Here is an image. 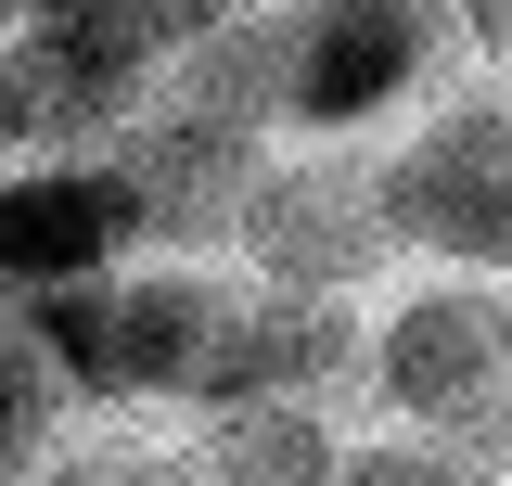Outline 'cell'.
<instances>
[{"instance_id": "8fae6325", "label": "cell", "mask_w": 512, "mask_h": 486, "mask_svg": "<svg viewBox=\"0 0 512 486\" xmlns=\"http://www.w3.org/2000/svg\"><path fill=\"white\" fill-rule=\"evenodd\" d=\"M90 474H103V486H218L192 435H180V448H90Z\"/></svg>"}, {"instance_id": "7c38bea8", "label": "cell", "mask_w": 512, "mask_h": 486, "mask_svg": "<svg viewBox=\"0 0 512 486\" xmlns=\"http://www.w3.org/2000/svg\"><path fill=\"white\" fill-rule=\"evenodd\" d=\"M436 13H448V39H461V52H487V64L512 52V0H436Z\"/></svg>"}, {"instance_id": "7a4b0ae2", "label": "cell", "mask_w": 512, "mask_h": 486, "mask_svg": "<svg viewBox=\"0 0 512 486\" xmlns=\"http://www.w3.org/2000/svg\"><path fill=\"white\" fill-rule=\"evenodd\" d=\"M512 359V282H461V269H423L359 320V397L384 423H423V435H487V397H500Z\"/></svg>"}, {"instance_id": "4fadbf2b", "label": "cell", "mask_w": 512, "mask_h": 486, "mask_svg": "<svg viewBox=\"0 0 512 486\" xmlns=\"http://www.w3.org/2000/svg\"><path fill=\"white\" fill-rule=\"evenodd\" d=\"M26 13H39V0H0V26H26Z\"/></svg>"}, {"instance_id": "5b68a950", "label": "cell", "mask_w": 512, "mask_h": 486, "mask_svg": "<svg viewBox=\"0 0 512 486\" xmlns=\"http://www.w3.org/2000/svg\"><path fill=\"white\" fill-rule=\"evenodd\" d=\"M128 256H154L141 231V192L103 154H39V167H0V282L13 295H52V282H103Z\"/></svg>"}, {"instance_id": "9a60e30c", "label": "cell", "mask_w": 512, "mask_h": 486, "mask_svg": "<svg viewBox=\"0 0 512 486\" xmlns=\"http://www.w3.org/2000/svg\"><path fill=\"white\" fill-rule=\"evenodd\" d=\"M500 486H512V474H500Z\"/></svg>"}, {"instance_id": "277c9868", "label": "cell", "mask_w": 512, "mask_h": 486, "mask_svg": "<svg viewBox=\"0 0 512 486\" xmlns=\"http://www.w3.org/2000/svg\"><path fill=\"white\" fill-rule=\"evenodd\" d=\"M231 269L256 282H282V295H372L384 269H397V243H384V205H372V154H346V141H308V154H282L269 141V167L256 192L231 205V243H218Z\"/></svg>"}, {"instance_id": "8992f818", "label": "cell", "mask_w": 512, "mask_h": 486, "mask_svg": "<svg viewBox=\"0 0 512 486\" xmlns=\"http://www.w3.org/2000/svg\"><path fill=\"white\" fill-rule=\"evenodd\" d=\"M103 167H116L128 192H141V231H154V256H218L231 243V205L256 192V167H269V141H244V128H205L180 116V103H128L116 128H103Z\"/></svg>"}, {"instance_id": "3957f363", "label": "cell", "mask_w": 512, "mask_h": 486, "mask_svg": "<svg viewBox=\"0 0 512 486\" xmlns=\"http://www.w3.org/2000/svg\"><path fill=\"white\" fill-rule=\"evenodd\" d=\"M461 52L436 0H282V141H359L410 116Z\"/></svg>"}, {"instance_id": "6da1fadb", "label": "cell", "mask_w": 512, "mask_h": 486, "mask_svg": "<svg viewBox=\"0 0 512 486\" xmlns=\"http://www.w3.org/2000/svg\"><path fill=\"white\" fill-rule=\"evenodd\" d=\"M372 205L410 269L512 282V90H436L423 116H397L372 154Z\"/></svg>"}, {"instance_id": "9c48e42d", "label": "cell", "mask_w": 512, "mask_h": 486, "mask_svg": "<svg viewBox=\"0 0 512 486\" xmlns=\"http://www.w3.org/2000/svg\"><path fill=\"white\" fill-rule=\"evenodd\" d=\"M64 410H77V397H64L52 359L26 346V320H0V486L39 474V461L64 448Z\"/></svg>"}, {"instance_id": "5bb4252c", "label": "cell", "mask_w": 512, "mask_h": 486, "mask_svg": "<svg viewBox=\"0 0 512 486\" xmlns=\"http://www.w3.org/2000/svg\"><path fill=\"white\" fill-rule=\"evenodd\" d=\"M500 90H512V52H500Z\"/></svg>"}, {"instance_id": "30bf717a", "label": "cell", "mask_w": 512, "mask_h": 486, "mask_svg": "<svg viewBox=\"0 0 512 486\" xmlns=\"http://www.w3.org/2000/svg\"><path fill=\"white\" fill-rule=\"evenodd\" d=\"M333 486H500L461 435H423V423H384V435H346Z\"/></svg>"}, {"instance_id": "52a82bcc", "label": "cell", "mask_w": 512, "mask_h": 486, "mask_svg": "<svg viewBox=\"0 0 512 486\" xmlns=\"http://www.w3.org/2000/svg\"><path fill=\"white\" fill-rule=\"evenodd\" d=\"M128 116L116 77H90L77 52H52L39 26H0V167L39 154H103V128Z\"/></svg>"}, {"instance_id": "ba28073f", "label": "cell", "mask_w": 512, "mask_h": 486, "mask_svg": "<svg viewBox=\"0 0 512 486\" xmlns=\"http://www.w3.org/2000/svg\"><path fill=\"white\" fill-rule=\"evenodd\" d=\"M192 448H205L218 486H333V461H346V435H333L320 397H244V410H205Z\"/></svg>"}]
</instances>
